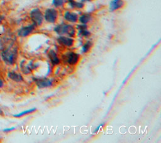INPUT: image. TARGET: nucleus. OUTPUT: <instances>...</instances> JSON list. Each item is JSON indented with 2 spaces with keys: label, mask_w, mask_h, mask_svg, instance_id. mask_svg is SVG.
Here are the masks:
<instances>
[{
  "label": "nucleus",
  "mask_w": 161,
  "mask_h": 143,
  "mask_svg": "<svg viewBox=\"0 0 161 143\" xmlns=\"http://www.w3.org/2000/svg\"><path fill=\"white\" fill-rule=\"evenodd\" d=\"M15 129V127H11V128H7V129H5L3 130L4 132H9V131H13V130Z\"/></svg>",
  "instance_id": "obj_21"
},
{
  "label": "nucleus",
  "mask_w": 161,
  "mask_h": 143,
  "mask_svg": "<svg viewBox=\"0 0 161 143\" xmlns=\"http://www.w3.org/2000/svg\"><path fill=\"white\" fill-rule=\"evenodd\" d=\"M70 6L72 8H76V9H81L84 6V5L83 2H78L76 1L75 0H67Z\"/></svg>",
  "instance_id": "obj_15"
},
{
  "label": "nucleus",
  "mask_w": 161,
  "mask_h": 143,
  "mask_svg": "<svg viewBox=\"0 0 161 143\" xmlns=\"http://www.w3.org/2000/svg\"><path fill=\"white\" fill-rule=\"evenodd\" d=\"M58 17V12L54 8H48L45 11L44 18L46 21L50 23H54L57 21Z\"/></svg>",
  "instance_id": "obj_4"
},
{
  "label": "nucleus",
  "mask_w": 161,
  "mask_h": 143,
  "mask_svg": "<svg viewBox=\"0 0 161 143\" xmlns=\"http://www.w3.org/2000/svg\"><path fill=\"white\" fill-rule=\"evenodd\" d=\"M30 18L33 23L36 26H40L44 20V15L39 8H34L30 12Z\"/></svg>",
  "instance_id": "obj_3"
},
{
  "label": "nucleus",
  "mask_w": 161,
  "mask_h": 143,
  "mask_svg": "<svg viewBox=\"0 0 161 143\" xmlns=\"http://www.w3.org/2000/svg\"><path fill=\"white\" fill-rule=\"evenodd\" d=\"M3 85V82L1 80H0V88H1Z\"/></svg>",
  "instance_id": "obj_22"
},
{
  "label": "nucleus",
  "mask_w": 161,
  "mask_h": 143,
  "mask_svg": "<svg viewBox=\"0 0 161 143\" xmlns=\"http://www.w3.org/2000/svg\"><path fill=\"white\" fill-rule=\"evenodd\" d=\"M3 114V112H2V111L1 110H0V114Z\"/></svg>",
  "instance_id": "obj_25"
},
{
  "label": "nucleus",
  "mask_w": 161,
  "mask_h": 143,
  "mask_svg": "<svg viewBox=\"0 0 161 143\" xmlns=\"http://www.w3.org/2000/svg\"><path fill=\"white\" fill-rule=\"evenodd\" d=\"M3 18H4V17L1 15H0V23H1V21H3Z\"/></svg>",
  "instance_id": "obj_23"
},
{
  "label": "nucleus",
  "mask_w": 161,
  "mask_h": 143,
  "mask_svg": "<svg viewBox=\"0 0 161 143\" xmlns=\"http://www.w3.org/2000/svg\"><path fill=\"white\" fill-rule=\"evenodd\" d=\"M91 20V16L90 14H83L80 16L79 20L82 24H87Z\"/></svg>",
  "instance_id": "obj_16"
},
{
  "label": "nucleus",
  "mask_w": 161,
  "mask_h": 143,
  "mask_svg": "<svg viewBox=\"0 0 161 143\" xmlns=\"http://www.w3.org/2000/svg\"><path fill=\"white\" fill-rule=\"evenodd\" d=\"M105 123H102V124H100L98 127H97L96 128H95V129L94 130V131H93V134H96L97 133H98L100 131V129L102 128L103 127L105 126Z\"/></svg>",
  "instance_id": "obj_20"
},
{
  "label": "nucleus",
  "mask_w": 161,
  "mask_h": 143,
  "mask_svg": "<svg viewBox=\"0 0 161 143\" xmlns=\"http://www.w3.org/2000/svg\"><path fill=\"white\" fill-rule=\"evenodd\" d=\"M93 1V0H81V2H86V1Z\"/></svg>",
  "instance_id": "obj_24"
},
{
  "label": "nucleus",
  "mask_w": 161,
  "mask_h": 143,
  "mask_svg": "<svg viewBox=\"0 0 161 143\" xmlns=\"http://www.w3.org/2000/svg\"><path fill=\"white\" fill-rule=\"evenodd\" d=\"M93 46V43L91 41H87L82 47V52L83 53H87L90 51Z\"/></svg>",
  "instance_id": "obj_18"
},
{
  "label": "nucleus",
  "mask_w": 161,
  "mask_h": 143,
  "mask_svg": "<svg viewBox=\"0 0 161 143\" xmlns=\"http://www.w3.org/2000/svg\"><path fill=\"white\" fill-rule=\"evenodd\" d=\"M36 110H37L36 108H33V109H31L24 110L22 112H20V113H19L18 114L13 115V117H22L23 115H27V114H32V113H33V112H34L35 111H36Z\"/></svg>",
  "instance_id": "obj_17"
},
{
  "label": "nucleus",
  "mask_w": 161,
  "mask_h": 143,
  "mask_svg": "<svg viewBox=\"0 0 161 143\" xmlns=\"http://www.w3.org/2000/svg\"><path fill=\"white\" fill-rule=\"evenodd\" d=\"M64 17V19L66 21H69V22H71V23H76L78 20V15L75 14V13L71 12V11L65 12Z\"/></svg>",
  "instance_id": "obj_11"
},
{
  "label": "nucleus",
  "mask_w": 161,
  "mask_h": 143,
  "mask_svg": "<svg viewBox=\"0 0 161 143\" xmlns=\"http://www.w3.org/2000/svg\"><path fill=\"white\" fill-rule=\"evenodd\" d=\"M77 28L79 31V35L81 37H88L91 36V33L88 30L87 25L86 24L79 25L77 26Z\"/></svg>",
  "instance_id": "obj_12"
},
{
  "label": "nucleus",
  "mask_w": 161,
  "mask_h": 143,
  "mask_svg": "<svg viewBox=\"0 0 161 143\" xmlns=\"http://www.w3.org/2000/svg\"><path fill=\"white\" fill-rule=\"evenodd\" d=\"M66 2V0H52L53 5L56 8L63 6Z\"/></svg>",
  "instance_id": "obj_19"
},
{
  "label": "nucleus",
  "mask_w": 161,
  "mask_h": 143,
  "mask_svg": "<svg viewBox=\"0 0 161 143\" xmlns=\"http://www.w3.org/2000/svg\"><path fill=\"white\" fill-rule=\"evenodd\" d=\"M59 44L65 47H72L74 44V40L72 37L60 36L57 39Z\"/></svg>",
  "instance_id": "obj_5"
},
{
  "label": "nucleus",
  "mask_w": 161,
  "mask_h": 143,
  "mask_svg": "<svg viewBox=\"0 0 161 143\" xmlns=\"http://www.w3.org/2000/svg\"><path fill=\"white\" fill-rule=\"evenodd\" d=\"M80 59L79 54L71 52L66 55V62L69 65H76L78 63Z\"/></svg>",
  "instance_id": "obj_7"
},
{
  "label": "nucleus",
  "mask_w": 161,
  "mask_h": 143,
  "mask_svg": "<svg viewBox=\"0 0 161 143\" xmlns=\"http://www.w3.org/2000/svg\"><path fill=\"white\" fill-rule=\"evenodd\" d=\"M32 63V62L27 63V61L25 60H23L21 62L20 69H21V71H22L24 74H29V73H31L33 69Z\"/></svg>",
  "instance_id": "obj_10"
},
{
  "label": "nucleus",
  "mask_w": 161,
  "mask_h": 143,
  "mask_svg": "<svg viewBox=\"0 0 161 143\" xmlns=\"http://www.w3.org/2000/svg\"><path fill=\"white\" fill-rule=\"evenodd\" d=\"M125 5L124 0H112L109 3V10L112 11L118 10Z\"/></svg>",
  "instance_id": "obj_9"
},
{
  "label": "nucleus",
  "mask_w": 161,
  "mask_h": 143,
  "mask_svg": "<svg viewBox=\"0 0 161 143\" xmlns=\"http://www.w3.org/2000/svg\"><path fill=\"white\" fill-rule=\"evenodd\" d=\"M1 57L3 60L7 64H13L16 61V58H17V51L13 48H9L4 50L1 53Z\"/></svg>",
  "instance_id": "obj_2"
},
{
  "label": "nucleus",
  "mask_w": 161,
  "mask_h": 143,
  "mask_svg": "<svg viewBox=\"0 0 161 143\" xmlns=\"http://www.w3.org/2000/svg\"><path fill=\"white\" fill-rule=\"evenodd\" d=\"M54 31L59 36L67 35L70 37H73L76 35V29L73 25L62 23L57 25L54 28Z\"/></svg>",
  "instance_id": "obj_1"
},
{
  "label": "nucleus",
  "mask_w": 161,
  "mask_h": 143,
  "mask_svg": "<svg viewBox=\"0 0 161 143\" xmlns=\"http://www.w3.org/2000/svg\"><path fill=\"white\" fill-rule=\"evenodd\" d=\"M35 82V83L37 86L39 87V88H47L50 87V86H52V81L45 78H34L33 79Z\"/></svg>",
  "instance_id": "obj_6"
},
{
  "label": "nucleus",
  "mask_w": 161,
  "mask_h": 143,
  "mask_svg": "<svg viewBox=\"0 0 161 143\" xmlns=\"http://www.w3.org/2000/svg\"><path fill=\"white\" fill-rule=\"evenodd\" d=\"M36 25L35 24H32L30 25L27 26V27H25L21 28L19 32H18V36L20 37H25L28 36V35L30 34L33 30H35Z\"/></svg>",
  "instance_id": "obj_8"
},
{
  "label": "nucleus",
  "mask_w": 161,
  "mask_h": 143,
  "mask_svg": "<svg viewBox=\"0 0 161 143\" xmlns=\"http://www.w3.org/2000/svg\"><path fill=\"white\" fill-rule=\"evenodd\" d=\"M48 56L50 62H51V63L54 66H55V65H57L60 63V59H59L56 53L54 50H50L49 51Z\"/></svg>",
  "instance_id": "obj_13"
},
{
  "label": "nucleus",
  "mask_w": 161,
  "mask_h": 143,
  "mask_svg": "<svg viewBox=\"0 0 161 143\" xmlns=\"http://www.w3.org/2000/svg\"><path fill=\"white\" fill-rule=\"evenodd\" d=\"M8 76L9 77V78L16 82H21L23 80V78L22 76V75H20V74H18V73H15V71H11L8 73Z\"/></svg>",
  "instance_id": "obj_14"
}]
</instances>
